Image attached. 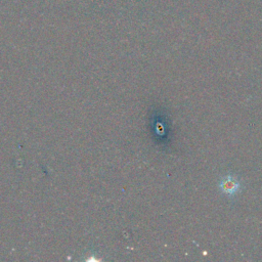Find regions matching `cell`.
I'll return each mask as SVG.
<instances>
[{
	"mask_svg": "<svg viewBox=\"0 0 262 262\" xmlns=\"http://www.w3.org/2000/svg\"><path fill=\"white\" fill-rule=\"evenodd\" d=\"M219 187L222 193L229 196H234L241 189V182L240 180H238L237 177L231 175V174H228V175H225L221 178L219 182Z\"/></svg>",
	"mask_w": 262,
	"mask_h": 262,
	"instance_id": "cell-1",
	"label": "cell"
}]
</instances>
